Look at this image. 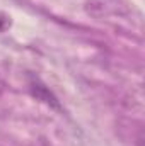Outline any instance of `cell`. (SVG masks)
I'll return each instance as SVG.
<instances>
[{
	"label": "cell",
	"mask_w": 145,
	"mask_h": 146,
	"mask_svg": "<svg viewBox=\"0 0 145 146\" xmlns=\"http://www.w3.org/2000/svg\"><path fill=\"white\" fill-rule=\"evenodd\" d=\"M9 26H10V21H9V17H5V15H0V33H2V31H5Z\"/></svg>",
	"instance_id": "6da1fadb"
}]
</instances>
